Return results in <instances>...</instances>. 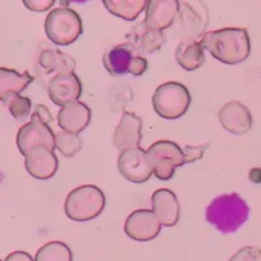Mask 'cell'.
Wrapping results in <instances>:
<instances>
[{"label": "cell", "mask_w": 261, "mask_h": 261, "mask_svg": "<svg viewBox=\"0 0 261 261\" xmlns=\"http://www.w3.org/2000/svg\"><path fill=\"white\" fill-rule=\"evenodd\" d=\"M175 59L184 71H196L205 63V50L200 41H183L176 47Z\"/></svg>", "instance_id": "20"}, {"label": "cell", "mask_w": 261, "mask_h": 261, "mask_svg": "<svg viewBox=\"0 0 261 261\" xmlns=\"http://www.w3.org/2000/svg\"><path fill=\"white\" fill-rule=\"evenodd\" d=\"M136 51V48L130 43L111 47L103 55V65L106 71L113 76H123L129 73L130 65L134 63L135 58L139 55Z\"/></svg>", "instance_id": "17"}, {"label": "cell", "mask_w": 261, "mask_h": 261, "mask_svg": "<svg viewBox=\"0 0 261 261\" xmlns=\"http://www.w3.org/2000/svg\"><path fill=\"white\" fill-rule=\"evenodd\" d=\"M90 119L92 111L88 105L76 101L60 109L58 114V125L62 128V130L79 135L89 125Z\"/></svg>", "instance_id": "16"}, {"label": "cell", "mask_w": 261, "mask_h": 261, "mask_svg": "<svg viewBox=\"0 0 261 261\" xmlns=\"http://www.w3.org/2000/svg\"><path fill=\"white\" fill-rule=\"evenodd\" d=\"M106 197L102 190L92 184L74 188L64 202L65 216L76 222H86L97 218L103 212Z\"/></svg>", "instance_id": "3"}, {"label": "cell", "mask_w": 261, "mask_h": 261, "mask_svg": "<svg viewBox=\"0 0 261 261\" xmlns=\"http://www.w3.org/2000/svg\"><path fill=\"white\" fill-rule=\"evenodd\" d=\"M146 153L153 167V174L160 180H170L175 170L186 165L183 148L170 140L155 141L149 146Z\"/></svg>", "instance_id": "6"}, {"label": "cell", "mask_w": 261, "mask_h": 261, "mask_svg": "<svg viewBox=\"0 0 261 261\" xmlns=\"http://www.w3.org/2000/svg\"><path fill=\"white\" fill-rule=\"evenodd\" d=\"M132 42L134 47L137 51L144 54H154L161 50L165 43V34L162 30L150 29L145 25V22L137 25L136 29L132 33Z\"/></svg>", "instance_id": "21"}, {"label": "cell", "mask_w": 261, "mask_h": 261, "mask_svg": "<svg viewBox=\"0 0 261 261\" xmlns=\"http://www.w3.org/2000/svg\"><path fill=\"white\" fill-rule=\"evenodd\" d=\"M25 169L33 178L39 180L53 178L59 169V161L54 150L45 146H36L27 153Z\"/></svg>", "instance_id": "13"}, {"label": "cell", "mask_w": 261, "mask_h": 261, "mask_svg": "<svg viewBox=\"0 0 261 261\" xmlns=\"http://www.w3.org/2000/svg\"><path fill=\"white\" fill-rule=\"evenodd\" d=\"M153 109L161 118L175 120L187 113L191 105V94L187 86L176 81L160 85L153 94Z\"/></svg>", "instance_id": "4"}, {"label": "cell", "mask_w": 261, "mask_h": 261, "mask_svg": "<svg viewBox=\"0 0 261 261\" xmlns=\"http://www.w3.org/2000/svg\"><path fill=\"white\" fill-rule=\"evenodd\" d=\"M118 170L128 181L136 184L145 183L151 175H154L148 153L143 148H130L120 151Z\"/></svg>", "instance_id": "8"}, {"label": "cell", "mask_w": 261, "mask_h": 261, "mask_svg": "<svg viewBox=\"0 0 261 261\" xmlns=\"http://www.w3.org/2000/svg\"><path fill=\"white\" fill-rule=\"evenodd\" d=\"M73 255L68 246L62 242H48L37 251L34 261H72Z\"/></svg>", "instance_id": "23"}, {"label": "cell", "mask_w": 261, "mask_h": 261, "mask_svg": "<svg viewBox=\"0 0 261 261\" xmlns=\"http://www.w3.org/2000/svg\"><path fill=\"white\" fill-rule=\"evenodd\" d=\"M151 211L165 227H172L179 222L180 205L175 193L169 188H160L151 195Z\"/></svg>", "instance_id": "15"}, {"label": "cell", "mask_w": 261, "mask_h": 261, "mask_svg": "<svg viewBox=\"0 0 261 261\" xmlns=\"http://www.w3.org/2000/svg\"><path fill=\"white\" fill-rule=\"evenodd\" d=\"M34 81L29 72L18 73L17 71L0 67V101L7 103L12 95L20 94Z\"/></svg>", "instance_id": "18"}, {"label": "cell", "mask_w": 261, "mask_h": 261, "mask_svg": "<svg viewBox=\"0 0 261 261\" xmlns=\"http://www.w3.org/2000/svg\"><path fill=\"white\" fill-rule=\"evenodd\" d=\"M111 15L123 20H136L144 9L148 0H102Z\"/></svg>", "instance_id": "22"}, {"label": "cell", "mask_w": 261, "mask_h": 261, "mask_svg": "<svg viewBox=\"0 0 261 261\" xmlns=\"http://www.w3.org/2000/svg\"><path fill=\"white\" fill-rule=\"evenodd\" d=\"M228 261H261V249L258 247H243L234 253Z\"/></svg>", "instance_id": "26"}, {"label": "cell", "mask_w": 261, "mask_h": 261, "mask_svg": "<svg viewBox=\"0 0 261 261\" xmlns=\"http://www.w3.org/2000/svg\"><path fill=\"white\" fill-rule=\"evenodd\" d=\"M0 261H2V260H0Z\"/></svg>", "instance_id": "32"}, {"label": "cell", "mask_w": 261, "mask_h": 261, "mask_svg": "<svg viewBox=\"0 0 261 261\" xmlns=\"http://www.w3.org/2000/svg\"><path fill=\"white\" fill-rule=\"evenodd\" d=\"M7 107H8L9 113L16 120H24L32 110V101L30 98L22 97L20 94H15L9 98L7 102Z\"/></svg>", "instance_id": "25"}, {"label": "cell", "mask_w": 261, "mask_h": 261, "mask_svg": "<svg viewBox=\"0 0 261 261\" xmlns=\"http://www.w3.org/2000/svg\"><path fill=\"white\" fill-rule=\"evenodd\" d=\"M209 149V144H202V145H186L183 146L184 151V157H186V163H192L196 162V161L201 160L202 155L205 154V151Z\"/></svg>", "instance_id": "27"}, {"label": "cell", "mask_w": 261, "mask_h": 261, "mask_svg": "<svg viewBox=\"0 0 261 261\" xmlns=\"http://www.w3.org/2000/svg\"><path fill=\"white\" fill-rule=\"evenodd\" d=\"M248 217V205L238 193L218 196L212 200L205 211L206 221L222 234L238 231L247 222Z\"/></svg>", "instance_id": "2"}, {"label": "cell", "mask_w": 261, "mask_h": 261, "mask_svg": "<svg viewBox=\"0 0 261 261\" xmlns=\"http://www.w3.org/2000/svg\"><path fill=\"white\" fill-rule=\"evenodd\" d=\"M47 38L58 46H68L83 34V21L77 12L67 7L53 9L45 21Z\"/></svg>", "instance_id": "5"}, {"label": "cell", "mask_w": 261, "mask_h": 261, "mask_svg": "<svg viewBox=\"0 0 261 261\" xmlns=\"http://www.w3.org/2000/svg\"><path fill=\"white\" fill-rule=\"evenodd\" d=\"M32 115L37 116L38 119H41L42 122H45L48 125H51V123H53V115H51L50 110L45 105H37L36 110H34Z\"/></svg>", "instance_id": "29"}, {"label": "cell", "mask_w": 261, "mask_h": 261, "mask_svg": "<svg viewBox=\"0 0 261 261\" xmlns=\"http://www.w3.org/2000/svg\"><path fill=\"white\" fill-rule=\"evenodd\" d=\"M64 2H68V3H85V2H88V0H64Z\"/></svg>", "instance_id": "31"}, {"label": "cell", "mask_w": 261, "mask_h": 261, "mask_svg": "<svg viewBox=\"0 0 261 261\" xmlns=\"http://www.w3.org/2000/svg\"><path fill=\"white\" fill-rule=\"evenodd\" d=\"M143 139V120L134 113L124 111L114 132L113 144L119 151L140 148Z\"/></svg>", "instance_id": "12"}, {"label": "cell", "mask_w": 261, "mask_h": 261, "mask_svg": "<svg viewBox=\"0 0 261 261\" xmlns=\"http://www.w3.org/2000/svg\"><path fill=\"white\" fill-rule=\"evenodd\" d=\"M179 0H148L145 8V25L150 29H169L179 15Z\"/></svg>", "instance_id": "14"}, {"label": "cell", "mask_w": 261, "mask_h": 261, "mask_svg": "<svg viewBox=\"0 0 261 261\" xmlns=\"http://www.w3.org/2000/svg\"><path fill=\"white\" fill-rule=\"evenodd\" d=\"M4 261H34V258L25 251H16V252L9 253Z\"/></svg>", "instance_id": "30"}, {"label": "cell", "mask_w": 261, "mask_h": 261, "mask_svg": "<svg viewBox=\"0 0 261 261\" xmlns=\"http://www.w3.org/2000/svg\"><path fill=\"white\" fill-rule=\"evenodd\" d=\"M16 143L22 155H27L28 151L36 146H45L50 150H55V134L51 125L32 115L30 122L22 125L17 132Z\"/></svg>", "instance_id": "7"}, {"label": "cell", "mask_w": 261, "mask_h": 261, "mask_svg": "<svg viewBox=\"0 0 261 261\" xmlns=\"http://www.w3.org/2000/svg\"><path fill=\"white\" fill-rule=\"evenodd\" d=\"M55 149L64 157H74L83 149V140L79 135L62 130L55 135Z\"/></svg>", "instance_id": "24"}, {"label": "cell", "mask_w": 261, "mask_h": 261, "mask_svg": "<svg viewBox=\"0 0 261 261\" xmlns=\"http://www.w3.org/2000/svg\"><path fill=\"white\" fill-rule=\"evenodd\" d=\"M200 43L213 58L228 65L239 64L248 59L251 42L243 28H223L202 34Z\"/></svg>", "instance_id": "1"}, {"label": "cell", "mask_w": 261, "mask_h": 261, "mask_svg": "<svg viewBox=\"0 0 261 261\" xmlns=\"http://www.w3.org/2000/svg\"><path fill=\"white\" fill-rule=\"evenodd\" d=\"M57 0H22L24 6L33 12H46L55 4Z\"/></svg>", "instance_id": "28"}, {"label": "cell", "mask_w": 261, "mask_h": 261, "mask_svg": "<svg viewBox=\"0 0 261 261\" xmlns=\"http://www.w3.org/2000/svg\"><path fill=\"white\" fill-rule=\"evenodd\" d=\"M47 93L53 103L57 106H65L79 101L83 93V84L77 74L62 73L55 74L47 85Z\"/></svg>", "instance_id": "10"}, {"label": "cell", "mask_w": 261, "mask_h": 261, "mask_svg": "<svg viewBox=\"0 0 261 261\" xmlns=\"http://www.w3.org/2000/svg\"><path fill=\"white\" fill-rule=\"evenodd\" d=\"M218 119L225 130L237 136L248 134L252 127V114L246 105L238 101L223 105L218 113Z\"/></svg>", "instance_id": "11"}, {"label": "cell", "mask_w": 261, "mask_h": 261, "mask_svg": "<svg viewBox=\"0 0 261 261\" xmlns=\"http://www.w3.org/2000/svg\"><path fill=\"white\" fill-rule=\"evenodd\" d=\"M38 64L46 73H72L76 69V62L71 55L54 48L42 51L38 58Z\"/></svg>", "instance_id": "19"}, {"label": "cell", "mask_w": 261, "mask_h": 261, "mask_svg": "<svg viewBox=\"0 0 261 261\" xmlns=\"http://www.w3.org/2000/svg\"><path fill=\"white\" fill-rule=\"evenodd\" d=\"M161 222L149 209H139L128 216L124 223V232L136 242H149L161 232Z\"/></svg>", "instance_id": "9"}]
</instances>
